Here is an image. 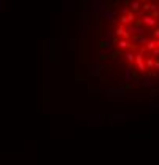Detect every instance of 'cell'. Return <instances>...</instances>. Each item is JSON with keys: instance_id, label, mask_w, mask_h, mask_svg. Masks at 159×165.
Instances as JSON below:
<instances>
[{"instance_id": "1", "label": "cell", "mask_w": 159, "mask_h": 165, "mask_svg": "<svg viewBox=\"0 0 159 165\" xmlns=\"http://www.w3.org/2000/svg\"><path fill=\"white\" fill-rule=\"evenodd\" d=\"M92 13L99 38L89 73L111 97H157L159 0H94Z\"/></svg>"}]
</instances>
